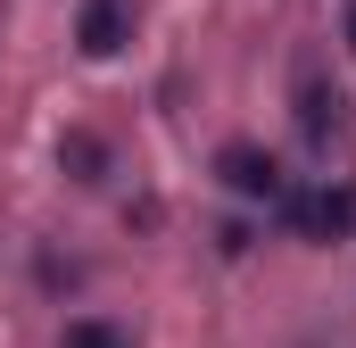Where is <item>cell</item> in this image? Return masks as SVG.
Wrapping results in <instances>:
<instances>
[{
	"instance_id": "cell-2",
	"label": "cell",
	"mask_w": 356,
	"mask_h": 348,
	"mask_svg": "<svg viewBox=\"0 0 356 348\" xmlns=\"http://www.w3.org/2000/svg\"><path fill=\"white\" fill-rule=\"evenodd\" d=\"M273 207H282V224L307 232V241H340V232H356V191H348V182H340V191H332V182H323V191H282Z\"/></svg>"
},
{
	"instance_id": "cell-1",
	"label": "cell",
	"mask_w": 356,
	"mask_h": 348,
	"mask_svg": "<svg viewBox=\"0 0 356 348\" xmlns=\"http://www.w3.org/2000/svg\"><path fill=\"white\" fill-rule=\"evenodd\" d=\"M290 116H298V141L307 150H332L348 133V91L332 84V67L315 50H298V67H290Z\"/></svg>"
},
{
	"instance_id": "cell-4",
	"label": "cell",
	"mask_w": 356,
	"mask_h": 348,
	"mask_svg": "<svg viewBox=\"0 0 356 348\" xmlns=\"http://www.w3.org/2000/svg\"><path fill=\"white\" fill-rule=\"evenodd\" d=\"M75 42H83L91 58H116V50L133 42V0H83V25H75Z\"/></svg>"
},
{
	"instance_id": "cell-5",
	"label": "cell",
	"mask_w": 356,
	"mask_h": 348,
	"mask_svg": "<svg viewBox=\"0 0 356 348\" xmlns=\"http://www.w3.org/2000/svg\"><path fill=\"white\" fill-rule=\"evenodd\" d=\"M58 348H133V332H124V324H108V315H75Z\"/></svg>"
},
{
	"instance_id": "cell-3",
	"label": "cell",
	"mask_w": 356,
	"mask_h": 348,
	"mask_svg": "<svg viewBox=\"0 0 356 348\" xmlns=\"http://www.w3.org/2000/svg\"><path fill=\"white\" fill-rule=\"evenodd\" d=\"M216 174H224V191H232V199H266V207L290 191V182H282V166H273V150H257V141H224Z\"/></svg>"
},
{
	"instance_id": "cell-6",
	"label": "cell",
	"mask_w": 356,
	"mask_h": 348,
	"mask_svg": "<svg viewBox=\"0 0 356 348\" xmlns=\"http://www.w3.org/2000/svg\"><path fill=\"white\" fill-rule=\"evenodd\" d=\"M67 166H75V182H99V174H108V150H99L91 133H67Z\"/></svg>"
},
{
	"instance_id": "cell-7",
	"label": "cell",
	"mask_w": 356,
	"mask_h": 348,
	"mask_svg": "<svg viewBox=\"0 0 356 348\" xmlns=\"http://www.w3.org/2000/svg\"><path fill=\"white\" fill-rule=\"evenodd\" d=\"M348 42H356V0H348Z\"/></svg>"
}]
</instances>
